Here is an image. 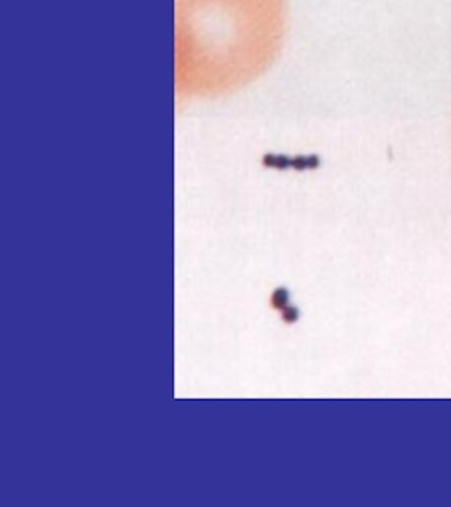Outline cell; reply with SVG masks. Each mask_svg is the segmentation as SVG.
<instances>
[{
    "label": "cell",
    "instance_id": "obj_1",
    "mask_svg": "<svg viewBox=\"0 0 451 507\" xmlns=\"http://www.w3.org/2000/svg\"><path fill=\"white\" fill-rule=\"evenodd\" d=\"M177 100L222 97L269 69L286 34L284 0H176Z\"/></svg>",
    "mask_w": 451,
    "mask_h": 507
}]
</instances>
